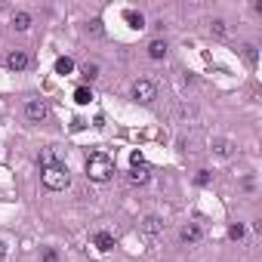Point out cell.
<instances>
[{"label": "cell", "instance_id": "6da1fadb", "mask_svg": "<svg viewBox=\"0 0 262 262\" xmlns=\"http://www.w3.org/2000/svg\"><path fill=\"white\" fill-rule=\"evenodd\" d=\"M87 176L93 182H108L115 176V161H111L108 154H102V151H93L87 157Z\"/></svg>", "mask_w": 262, "mask_h": 262}, {"label": "cell", "instance_id": "7a4b0ae2", "mask_svg": "<svg viewBox=\"0 0 262 262\" xmlns=\"http://www.w3.org/2000/svg\"><path fill=\"white\" fill-rule=\"evenodd\" d=\"M40 182H43V188H50V191H65L71 185V173H68L65 164H56V167H47L40 173Z\"/></svg>", "mask_w": 262, "mask_h": 262}, {"label": "cell", "instance_id": "3957f363", "mask_svg": "<svg viewBox=\"0 0 262 262\" xmlns=\"http://www.w3.org/2000/svg\"><path fill=\"white\" fill-rule=\"evenodd\" d=\"M154 96H157V87L151 84V81H136L133 84V99L136 102H142V105H148V102H154Z\"/></svg>", "mask_w": 262, "mask_h": 262}, {"label": "cell", "instance_id": "277c9868", "mask_svg": "<svg viewBox=\"0 0 262 262\" xmlns=\"http://www.w3.org/2000/svg\"><path fill=\"white\" fill-rule=\"evenodd\" d=\"M47 115H50V105L43 99H31L28 105H25V117L31 120V123H40V120H47Z\"/></svg>", "mask_w": 262, "mask_h": 262}, {"label": "cell", "instance_id": "5b68a950", "mask_svg": "<svg viewBox=\"0 0 262 262\" xmlns=\"http://www.w3.org/2000/svg\"><path fill=\"white\" fill-rule=\"evenodd\" d=\"M179 237H182V244H188V247L201 244V237H204V229H201V222H188V225H182Z\"/></svg>", "mask_w": 262, "mask_h": 262}, {"label": "cell", "instance_id": "8992f818", "mask_svg": "<svg viewBox=\"0 0 262 262\" xmlns=\"http://www.w3.org/2000/svg\"><path fill=\"white\" fill-rule=\"evenodd\" d=\"M28 65H31V56L25 50H13L6 56V68H9V71H25Z\"/></svg>", "mask_w": 262, "mask_h": 262}, {"label": "cell", "instance_id": "52a82bcc", "mask_svg": "<svg viewBox=\"0 0 262 262\" xmlns=\"http://www.w3.org/2000/svg\"><path fill=\"white\" fill-rule=\"evenodd\" d=\"M130 182H133V185H145V182H148V176H151V173H148V164H136L133 170H130Z\"/></svg>", "mask_w": 262, "mask_h": 262}, {"label": "cell", "instance_id": "ba28073f", "mask_svg": "<svg viewBox=\"0 0 262 262\" xmlns=\"http://www.w3.org/2000/svg\"><path fill=\"white\" fill-rule=\"evenodd\" d=\"M142 229H145V234H161V229H164V222L157 219V216H145Z\"/></svg>", "mask_w": 262, "mask_h": 262}, {"label": "cell", "instance_id": "9c48e42d", "mask_svg": "<svg viewBox=\"0 0 262 262\" xmlns=\"http://www.w3.org/2000/svg\"><path fill=\"white\" fill-rule=\"evenodd\" d=\"M59 164V154H56V148H43L40 151V167L47 170V167H56Z\"/></svg>", "mask_w": 262, "mask_h": 262}, {"label": "cell", "instance_id": "30bf717a", "mask_svg": "<svg viewBox=\"0 0 262 262\" xmlns=\"http://www.w3.org/2000/svg\"><path fill=\"white\" fill-rule=\"evenodd\" d=\"M96 247L102 250V253H108V250H115V237H111L108 232H99L96 234Z\"/></svg>", "mask_w": 262, "mask_h": 262}, {"label": "cell", "instance_id": "8fae6325", "mask_svg": "<svg viewBox=\"0 0 262 262\" xmlns=\"http://www.w3.org/2000/svg\"><path fill=\"white\" fill-rule=\"evenodd\" d=\"M123 19H127V22H130V28H136V31H142V28H145L142 13H136V9H127V13H123Z\"/></svg>", "mask_w": 262, "mask_h": 262}, {"label": "cell", "instance_id": "7c38bea8", "mask_svg": "<svg viewBox=\"0 0 262 262\" xmlns=\"http://www.w3.org/2000/svg\"><path fill=\"white\" fill-rule=\"evenodd\" d=\"M148 56H151V59H164V56H167V43L164 40H151V43H148Z\"/></svg>", "mask_w": 262, "mask_h": 262}, {"label": "cell", "instance_id": "4fadbf2b", "mask_svg": "<svg viewBox=\"0 0 262 262\" xmlns=\"http://www.w3.org/2000/svg\"><path fill=\"white\" fill-rule=\"evenodd\" d=\"M13 28H16V31H28V28H31V16H28V13H16V16H13Z\"/></svg>", "mask_w": 262, "mask_h": 262}, {"label": "cell", "instance_id": "5bb4252c", "mask_svg": "<svg viewBox=\"0 0 262 262\" xmlns=\"http://www.w3.org/2000/svg\"><path fill=\"white\" fill-rule=\"evenodd\" d=\"M74 71V62L68 59V56H62V59H56V74H71Z\"/></svg>", "mask_w": 262, "mask_h": 262}, {"label": "cell", "instance_id": "9a60e30c", "mask_svg": "<svg viewBox=\"0 0 262 262\" xmlns=\"http://www.w3.org/2000/svg\"><path fill=\"white\" fill-rule=\"evenodd\" d=\"M213 148H216V154H219V157H229V154H232V142H229V139H216Z\"/></svg>", "mask_w": 262, "mask_h": 262}, {"label": "cell", "instance_id": "2e32d148", "mask_svg": "<svg viewBox=\"0 0 262 262\" xmlns=\"http://www.w3.org/2000/svg\"><path fill=\"white\" fill-rule=\"evenodd\" d=\"M89 99H93V93H89L87 87H77V89H74V102H77V105H87Z\"/></svg>", "mask_w": 262, "mask_h": 262}, {"label": "cell", "instance_id": "e0dca14e", "mask_svg": "<svg viewBox=\"0 0 262 262\" xmlns=\"http://www.w3.org/2000/svg\"><path fill=\"white\" fill-rule=\"evenodd\" d=\"M244 59H247L250 68H256V47H253V43H247V47H244Z\"/></svg>", "mask_w": 262, "mask_h": 262}, {"label": "cell", "instance_id": "ac0fdd59", "mask_svg": "<svg viewBox=\"0 0 262 262\" xmlns=\"http://www.w3.org/2000/svg\"><path fill=\"white\" fill-rule=\"evenodd\" d=\"M244 234H247V229H244L241 222H237V225H232V229H229V237H232V241H244Z\"/></svg>", "mask_w": 262, "mask_h": 262}, {"label": "cell", "instance_id": "d6986e66", "mask_svg": "<svg viewBox=\"0 0 262 262\" xmlns=\"http://www.w3.org/2000/svg\"><path fill=\"white\" fill-rule=\"evenodd\" d=\"M84 77H87V81L99 77V65H96V62H87V65H84Z\"/></svg>", "mask_w": 262, "mask_h": 262}, {"label": "cell", "instance_id": "ffe728a7", "mask_svg": "<svg viewBox=\"0 0 262 262\" xmlns=\"http://www.w3.org/2000/svg\"><path fill=\"white\" fill-rule=\"evenodd\" d=\"M43 262H59V253H56L53 247H47L43 250Z\"/></svg>", "mask_w": 262, "mask_h": 262}, {"label": "cell", "instance_id": "44dd1931", "mask_svg": "<svg viewBox=\"0 0 262 262\" xmlns=\"http://www.w3.org/2000/svg\"><path fill=\"white\" fill-rule=\"evenodd\" d=\"M207 182H210V170H201V173H198V185H207Z\"/></svg>", "mask_w": 262, "mask_h": 262}, {"label": "cell", "instance_id": "7402d4cb", "mask_svg": "<svg viewBox=\"0 0 262 262\" xmlns=\"http://www.w3.org/2000/svg\"><path fill=\"white\" fill-rule=\"evenodd\" d=\"M213 31H216V34H225V22L216 19V22H213Z\"/></svg>", "mask_w": 262, "mask_h": 262}, {"label": "cell", "instance_id": "603a6c76", "mask_svg": "<svg viewBox=\"0 0 262 262\" xmlns=\"http://www.w3.org/2000/svg\"><path fill=\"white\" fill-rule=\"evenodd\" d=\"M0 256H3V244H0Z\"/></svg>", "mask_w": 262, "mask_h": 262}]
</instances>
